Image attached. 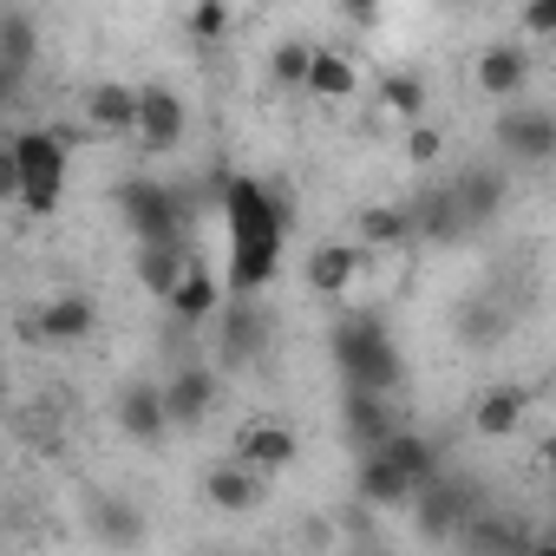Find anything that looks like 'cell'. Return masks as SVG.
<instances>
[{
  "instance_id": "277c9868",
  "label": "cell",
  "mask_w": 556,
  "mask_h": 556,
  "mask_svg": "<svg viewBox=\"0 0 556 556\" xmlns=\"http://www.w3.org/2000/svg\"><path fill=\"white\" fill-rule=\"evenodd\" d=\"M406 510H413V530H419L426 543H452V536L484 510V491H478L471 478H445V471H439L432 484H419V491H413V504H406Z\"/></svg>"
},
{
  "instance_id": "d6a6232c",
  "label": "cell",
  "mask_w": 556,
  "mask_h": 556,
  "mask_svg": "<svg viewBox=\"0 0 556 556\" xmlns=\"http://www.w3.org/2000/svg\"><path fill=\"white\" fill-rule=\"evenodd\" d=\"M14 203H27L34 216H60V203H66V184H21V197Z\"/></svg>"
},
{
  "instance_id": "1f68e13d",
  "label": "cell",
  "mask_w": 556,
  "mask_h": 556,
  "mask_svg": "<svg viewBox=\"0 0 556 556\" xmlns=\"http://www.w3.org/2000/svg\"><path fill=\"white\" fill-rule=\"evenodd\" d=\"M439 151H445V131L439 125H413L406 131V164H439Z\"/></svg>"
},
{
  "instance_id": "30bf717a",
  "label": "cell",
  "mask_w": 556,
  "mask_h": 556,
  "mask_svg": "<svg viewBox=\"0 0 556 556\" xmlns=\"http://www.w3.org/2000/svg\"><path fill=\"white\" fill-rule=\"evenodd\" d=\"M471 79H478V92H484V99L517 105V92L530 86V53H523L517 40H491V47L471 60Z\"/></svg>"
},
{
  "instance_id": "f1b7e54d",
  "label": "cell",
  "mask_w": 556,
  "mask_h": 556,
  "mask_svg": "<svg viewBox=\"0 0 556 556\" xmlns=\"http://www.w3.org/2000/svg\"><path fill=\"white\" fill-rule=\"evenodd\" d=\"M380 105L419 125V118H426V79H419V73H387V79H380Z\"/></svg>"
},
{
  "instance_id": "ba28073f",
  "label": "cell",
  "mask_w": 556,
  "mask_h": 556,
  "mask_svg": "<svg viewBox=\"0 0 556 556\" xmlns=\"http://www.w3.org/2000/svg\"><path fill=\"white\" fill-rule=\"evenodd\" d=\"M157 393H164V426H203L216 413L223 380H216V367H177Z\"/></svg>"
},
{
  "instance_id": "d590c367",
  "label": "cell",
  "mask_w": 556,
  "mask_h": 556,
  "mask_svg": "<svg viewBox=\"0 0 556 556\" xmlns=\"http://www.w3.org/2000/svg\"><path fill=\"white\" fill-rule=\"evenodd\" d=\"M523 556H556V536H543V530H536V543H530Z\"/></svg>"
},
{
  "instance_id": "603a6c76",
  "label": "cell",
  "mask_w": 556,
  "mask_h": 556,
  "mask_svg": "<svg viewBox=\"0 0 556 556\" xmlns=\"http://www.w3.org/2000/svg\"><path fill=\"white\" fill-rule=\"evenodd\" d=\"M203 497H210L216 510L242 517V510H255V504H262V478H255V471H242V465L229 458V465H210V471H203Z\"/></svg>"
},
{
  "instance_id": "8992f818",
  "label": "cell",
  "mask_w": 556,
  "mask_h": 556,
  "mask_svg": "<svg viewBox=\"0 0 556 556\" xmlns=\"http://www.w3.org/2000/svg\"><path fill=\"white\" fill-rule=\"evenodd\" d=\"M131 138H138V151H151V157L177 151V144L190 138V105H184L170 86H138V118H131Z\"/></svg>"
},
{
  "instance_id": "7a4b0ae2",
  "label": "cell",
  "mask_w": 556,
  "mask_h": 556,
  "mask_svg": "<svg viewBox=\"0 0 556 556\" xmlns=\"http://www.w3.org/2000/svg\"><path fill=\"white\" fill-rule=\"evenodd\" d=\"M328 354H334V367H341V387H354V393H387V400H393L400 380H406V361H400L387 321L367 315V308L334 315V328H328Z\"/></svg>"
},
{
  "instance_id": "d6986e66",
  "label": "cell",
  "mask_w": 556,
  "mask_h": 556,
  "mask_svg": "<svg viewBox=\"0 0 556 556\" xmlns=\"http://www.w3.org/2000/svg\"><path fill=\"white\" fill-rule=\"evenodd\" d=\"M79 112H86V125L92 131H131V118H138V86H125V79H92L86 92H79Z\"/></svg>"
},
{
  "instance_id": "2e32d148",
  "label": "cell",
  "mask_w": 556,
  "mask_h": 556,
  "mask_svg": "<svg viewBox=\"0 0 556 556\" xmlns=\"http://www.w3.org/2000/svg\"><path fill=\"white\" fill-rule=\"evenodd\" d=\"M361 268H367V255L354 242H315L308 249V289L328 295V302H348V289L361 282Z\"/></svg>"
},
{
  "instance_id": "9c48e42d",
  "label": "cell",
  "mask_w": 556,
  "mask_h": 556,
  "mask_svg": "<svg viewBox=\"0 0 556 556\" xmlns=\"http://www.w3.org/2000/svg\"><path fill=\"white\" fill-rule=\"evenodd\" d=\"M458 543L471 549V556H523L530 543H536V530H530V517L523 510H478L465 530H458Z\"/></svg>"
},
{
  "instance_id": "3957f363",
  "label": "cell",
  "mask_w": 556,
  "mask_h": 556,
  "mask_svg": "<svg viewBox=\"0 0 556 556\" xmlns=\"http://www.w3.org/2000/svg\"><path fill=\"white\" fill-rule=\"evenodd\" d=\"M118 216H125V229L138 236V249L184 242V223H190L184 197L164 190V184H151V177H125V184H118Z\"/></svg>"
},
{
  "instance_id": "5bb4252c",
  "label": "cell",
  "mask_w": 556,
  "mask_h": 556,
  "mask_svg": "<svg viewBox=\"0 0 556 556\" xmlns=\"http://www.w3.org/2000/svg\"><path fill=\"white\" fill-rule=\"evenodd\" d=\"M262 354H268V315L255 302H236L216 328V361L223 367H255Z\"/></svg>"
},
{
  "instance_id": "44dd1931",
  "label": "cell",
  "mask_w": 556,
  "mask_h": 556,
  "mask_svg": "<svg viewBox=\"0 0 556 556\" xmlns=\"http://www.w3.org/2000/svg\"><path fill=\"white\" fill-rule=\"evenodd\" d=\"M374 452H380V458H387V465H393V471H400V478L413 484V491L439 478V452H432V439H426V432H413V426L387 432V439H380Z\"/></svg>"
},
{
  "instance_id": "e575fe53",
  "label": "cell",
  "mask_w": 556,
  "mask_h": 556,
  "mask_svg": "<svg viewBox=\"0 0 556 556\" xmlns=\"http://www.w3.org/2000/svg\"><path fill=\"white\" fill-rule=\"evenodd\" d=\"M523 34H536V40L556 34V8H530V14H523Z\"/></svg>"
},
{
  "instance_id": "d4e9b609",
  "label": "cell",
  "mask_w": 556,
  "mask_h": 556,
  "mask_svg": "<svg viewBox=\"0 0 556 556\" xmlns=\"http://www.w3.org/2000/svg\"><path fill=\"white\" fill-rule=\"evenodd\" d=\"M354 86H361V73H354V60L341 53V47H315V60H308V99H328V105H341V99H354Z\"/></svg>"
},
{
  "instance_id": "7402d4cb",
  "label": "cell",
  "mask_w": 556,
  "mask_h": 556,
  "mask_svg": "<svg viewBox=\"0 0 556 556\" xmlns=\"http://www.w3.org/2000/svg\"><path fill=\"white\" fill-rule=\"evenodd\" d=\"M354 484H361V504H367V510H406V504H413V484H406L380 452H361Z\"/></svg>"
},
{
  "instance_id": "e0dca14e",
  "label": "cell",
  "mask_w": 556,
  "mask_h": 556,
  "mask_svg": "<svg viewBox=\"0 0 556 556\" xmlns=\"http://www.w3.org/2000/svg\"><path fill=\"white\" fill-rule=\"evenodd\" d=\"M112 419H118V432L138 439V445H157V439L170 432V426H164V393H157V380H131V387L118 393Z\"/></svg>"
},
{
  "instance_id": "ffe728a7",
  "label": "cell",
  "mask_w": 556,
  "mask_h": 556,
  "mask_svg": "<svg viewBox=\"0 0 556 556\" xmlns=\"http://www.w3.org/2000/svg\"><path fill=\"white\" fill-rule=\"evenodd\" d=\"M164 308L177 315V321H210V315H223V282H216V275L203 268V262H190L184 275H177V282H170V295H164Z\"/></svg>"
},
{
  "instance_id": "484cf974",
  "label": "cell",
  "mask_w": 556,
  "mask_h": 556,
  "mask_svg": "<svg viewBox=\"0 0 556 556\" xmlns=\"http://www.w3.org/2000/svg\"><path fill=\"white\" fill-rule=\"evenodd\" d=\"M413 236H419V229H413V210H406V203H367L354 249H361V255H367V249H406Z\"/></svg>"
},
{
  "instance_id": "cb8c5ba5",
  "label": "cell",
  "mask_w": 556,
  "mask_h": 556,
  "mask_svg": "<svg viewBox=\"0 0 556 556\" xmlns=\"http://www.w3.org/2000/svg\"><path fill=\"white\" fill-rule=\"evenodd\" d=\"M86 517H92V536L112 543V549H138L144 543V510L131 497H92Z\"/></svg>"
},
{
  "instance_id": "8d00e7d4",
  "label": "cell",
  "mask_w": 556,
  "mask_h": 556,
  "mask_svg": "<svg viewBox=\"0 0 556 556\" xmlns=\"http://www.w3.org/2000/svg\"><path fill=\"white\" fill-rule=\"evenodd\" d=\"M348 556H393V549H387V543H354Z\"/></svg>"
},
{
  "instance_id": "8fae6325",
  "label": "cell",
  "mask_w": 556,
  "mask_h": 556,
  "mask_svg": "<svg viewBox=\"0 0 556 556\" xmlns=\"http://www.w3.org/2000/svg\"><path fill=\"white\" fill-rule=\"evenodd\" d=\"M504 190H510V177H504L497 164H471V170H458V177L445 184V197H452V210H458L465 229L491 223V216L504 210Z\"/></svg>"
},
{
  "instance_id": "6da1fadb",
  "label": "cell",
  "mask_w": 556,
  "mask_h": 556,
  "mask_svg": "<svg viewBox=\"0 0 556 556\" xmlns=\"http://www.w3.org/2000/svg\"><path fill=\"white\" fill-rule=\"evenodd\" d=\"M216 203H223V223H229V289H236V302H249L275 282V268H282L289 210L268 184H255L242 170L216 177Z\"/></svg>"
},
{
  "instance_id": "9a60e30c",
  "label": "cell",
  "mask_w": 556,
  "mask_h": 556,
  "mask_svg": "<svg viewBox=\"0 0 556 556\" xmlns=\"http://www.w3.org/2000/svg\"><path fill=\"white\" fill-rule=\"evenodd\" d=\"M341 432H348L361 452H374L387 432H400V406H393L387 393H354V387H341Z\"/></svg>"
},
{
  "instance_id": "4dcf8cb0",
  "label": "cell",
  "mask_w": 556,
  "mask_h": 556,
  "mask_svg": "<svg viewBox=\"0 0 556 556\" xmlns=\"http://www.w3.org/2000/svg\"><path fill=\"white\" fill-rule=\"evenodd\" d=\"M184 34H190V40H223V34H229V8H216V0H203V8H190Z\"/></svg>"
},
{
  "instance_id": "836d02e7",
  "label": "cell",
  "mask_w": 556,
  "mask_h": 556,
  "mask_svg": "<svg viewBox=\"0 0 556 556\" xmlns=\"http://www.w3.org/2000/svg\"><path fill=\"white\" fill-rule=\"evenodd\" d=\"M14 197H21V170L8 157V138H0V203H14Z\"/></svg>"
},
{
  "instance_id": "f546056e",
  "label": "cell",
  "mask_w": 556,
  "mask_h": 556,
  "mask_svg": "<svg viewBox=\"0 0 556 556\" xmlns=\"http://www.w3.org/2000/svg\"><path fill=\"white\" fill-rule=\"evenodd\" d=\"M308 60H315V47H308V40H282V47L268 53L275 86H282V92H302V86H308Z\"/></svg>"
},
{
  "instance_id": "52a82bcc",
  "label": "cell",
  "mask_w": 556,
  "mask_h": 556,
  "mask_svg": "<svg viewBox=\"0 0 556 556\" xmlns=\"http://www.w3.org/2000/svg\"><path fill=\"white\" fill-rule=\"evenodd\" d=\"M295 458H302V439H295L282 419H249V426L236 432V465H242V471H255V478L289 471Z\"/></svg>"
},
{
  "instance_id": "5b68a950",
  "label": "cell",
  "mask_w": 556,
  "mask_h": 556,
  "mask_svg": "<svg viewBox=\"0 0 556 556\" xmlns=\"http://www.w3.org/2000/svg\"><path fill=\"white\" fill-rule=\"evenodd\" d=\"M491 138H497V151H504L510 164L543 170V164L556 157V112H543V105H504L497 125H491Z\"/></svg>"
},
{
  "instance_id": "4fadbf2b",
  "label": "cell",
  "mask_w": 556,
  "mask_h": 556,
  "mask_svg": "<svg viewBox=\"0 0 556 556\" xmlns=\"http://www.w3.org/2000/svg\"><path fill=\"white\" fill-rule=\"evenodd\" d=\"M8 157H14L21 184H66V131H47V125L14 131L8 138Z\"/></svg>"
},
{
  "instance_id": "83f0119b",
  "label": "cell",
  "mask_w": 556,
  "mask_h": 556,
  "mask_svg": "<svg viewBox=\"0 0 556 556\" xmlns=\"http://www.w3.org/2000/svg\"><path fill=\"white\" fill-rule=\"evenodd\" d=\"M190 262H197V255H190L184 242H157V249H138V282H144V289L164 302V295H170V282H177V275H184Z\"/></svg>"
},
{
  "instance_id": "7c38bea8",
  "label": "cell",
  "mask_w": 556,
  "mask_h": 556,
  "mask_svg": "<svg viewBox=\"0 0 556 556\" xmlns=\"http://www.w3.org/2000/svg\"><path fill=\"white\" fill-rule=\"evenodd\" d=\"M99 328V302L92 295H53L47 308L21 315V334L27 341H86Z\"/></svg>"
},
{
  "instance_id": "ac0fdd59",
  "label": "cell",
  "mask_w": 556,
  "mask_h": 556,
  "mask_svg": "<svg viewBox=\"0 0 556 556\" xmlns=\"http://www.w3.org/2000/svg\"><path fill=\"white\" fill-rule=\"evenodd\" d=\"M523 419H530V393H523L517 380L484 387V393H478V406H471V432H478V439H510Z\"/></svg>"
},
{
  "instance_id": "4316f807",
  "label": "cell",
  "mask_w": 556,
  "mask_h": 556,
  "mask_svg": "<svg viewBox=\"0 0 556 556\" xmlns=\"http://www.w3.org/2000/svg\"><path fill=\"white\" fill-rule=\"evenodd\" d=\"M34 53H40L34 14L8 8V14H0V73H34Z\"/></svg>"
}]
</instances>
